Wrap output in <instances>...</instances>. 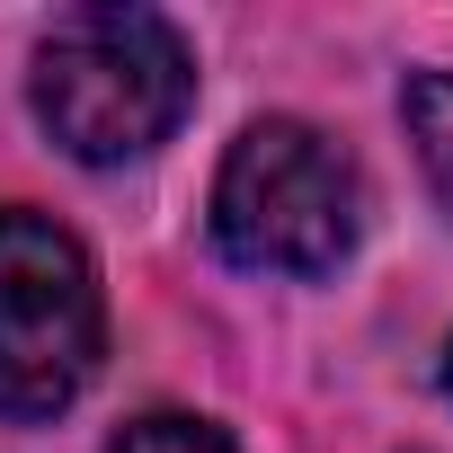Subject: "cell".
Listing matches in <instances>:
<instances>
[{"mask_svg": "<svg viewBox=\"0 0 453 453\" xmlns=\"http://www.w3.org/2000/svg\"><path fill=\"white\" fill-rule=\"evenodd\" d=\"M36 116L45 134L89 160H142L178 134V116L196 107V54L160 10H134V0H98V10H63L36 45Z\"/></svg>", "mask_w": 453, "mask_h": 453, "instance_id": "obj_1", "label": "cell"}, {"mask_svg": "<svg viewBox=\"0 0 453 453\" xmlns=\"http://www.w3.org/2000/svg\"><path fill=\"white\" fill-rule=\"evenodd\" d=\"M365 232V187L356 160L303 125V116H258L213 178V250L250 276H329L347 267Z\"/></svg>", "mask_w": 453, "mask_h": 453, "instance_id": "obj_2", "label": "cell"}, {"mask_svg": "<svg viewBox=\"0 0 453 453\" xmlns=\"http://www.w3.org/2000/svg\"><path fill=\"white\" fill-rule=\"evenodd\" d=\"M107 303L89 250L36 204H0V418H54L89 391Z\"/></svg>", "mask_w": 453, "mask_h": 453, "instance_id": "obj_3", "label": "cell"}, {"mask_svg": "<svg viewBox=\"0 0 453 453\" xmlns=\"http://www.w3.org/2000/svg\"><path fill=\"white\" fill-rule=\"evenodd\" d=\"M400 125H409V142L426 160V187L453 213V72H409L400 81Z\"/></svg>", "mask_w": 453, "mask_h": 453, "instance_id": "obj_4", "label": "cell"}, {"mask_svg": "<svg viewBox=\"0 0 453 453\" xmlns=\"http://www.w3.org/2000/svg\"><path fill=\"white\" fill-rule=\"evenodd\" d=\"M107 453H241L232 435H222L213 418H178V409H151V418H134Z\"/></svg>", "mask_w": 453, "mask_h": 453, "instance_id": "obj_5", "label": "cell"}, {"mask_svg": "<svg viewBox=\"0 0 453 453\" xmlns=\"http://www.w3.org/2000/svg\"><path fill=\"white\" fill-rule=\"evenodd\" d=\"M444 391H453V356H444Z\"/></svg>", "mask_w": 453, "mask_h": 453, "instance_id": "obj_6", "label": "cell"}]
</instances>
